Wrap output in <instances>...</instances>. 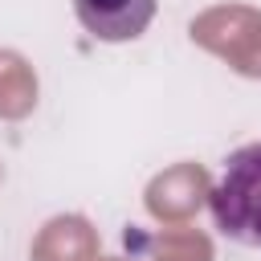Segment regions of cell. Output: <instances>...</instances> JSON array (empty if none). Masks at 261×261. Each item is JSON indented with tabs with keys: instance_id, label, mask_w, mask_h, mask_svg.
<instances>
[{
	"instance_id": "cell-1",
	"label": "cell",
	"mask_w": 261,
	"mask_h": 261,
	"mask_svg": "<svg viewBox=\"0 0 261 261\" xmlns=\"http://www.w3.org/2000/svg\"><path fill=\"white\" fill-rule=\"evenodd\" d=\"M208 212L220 237L261 249V143H245L224 159L208 192Z\"/></svg>"
},
{
	"instance_id": "cell-2",
	"label": "cell",
	"mask_w": 261,
	"mask_h": 261,
	"mask_svg": "<svg viewBox=\"0 0 261 261\" xmlns=\"http://www.w3.org/2000/svg\"><path fill=\"white\" fill-rule=\"evenodd\" d=\"M155 8H159V0H73L82 29L106 45L143 37L147 24L155 20Z\"/></svg>"
}]
</instances>
